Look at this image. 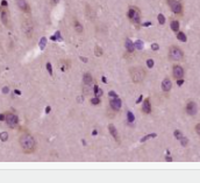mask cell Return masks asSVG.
Listing matches in <instances>:
<instances>
[{
    "label": "cell",
    "mask_w": 200,
    "mask_h": 183,
    "mask_svg": "<svg viewBox=\"0 0 200 183\" xmlns=\"http://www.w3.org/2000/svg\"><path fill=\"white\" fill-rule=\"evenodd\" d=\"M74 27H75V30L78 33V34H82L83 32H84V28H83V25L77 20V19H75L74 20Z\"/></svg>",
    "instance_id": "ac0fdd59"
},
{
    "label": "cell",
    "mask_w": 200,
    "mask_h": 183,
    "mask_svg": "<svg viewBox=\"0 0 200 183\" xmlns=\"http://www.w3.org/2000/svg\"><path fill=\"white\" fill-rule=\"evenodd\" d=\"M127 119H128V121L132 122V124L135 121V117H134V114H133L132 111H128V112H127Z\"/></svg>",
    "instance_id": "7402d4cb"
},
{
    "label": "cell",
    "mask_w": 200,
    "mask_h": 183,
    "mask_svg": "<svg viewBox=\"0 0 200 183\" xmlns=\"http://www.w3.org/2000/svg\"><path fill=\"white\" fill-rule=\"evenodd\" d=\"M110 106L112 110H114V111H120L122 107V102L119 97L118 98H110Z\"/></svg>",
    "instance_id": "4fadbf2b"
},
{
    "label": "cell",
    "mask_w": 200,
    "mask_h": 183,
    "mask_svg": "<svg viewBox=\"0 0 200 183\" xmlns=\"http://www.w3.org/2000/svg\"><path fill=\"white\" fill-rule=\"evenodd\" d=\"M127 17H128V20L138 26L141 24V12H140V8L136 7V6H129L128 7V11H127Z\"/></svg>",
    "instance_id": "3957f363"
},
{
    "label": "cell",
    "mask_w": 200,
    "mask_h": 183,
    "mask_svg": "<svg viewBox=\"0 0 200 183\" xmlns=\"http://www.w3.org/2000/svg\"><path fill=\"white\" fill-rule=\"evenodd\" d=\"M47 70H48V72H49V75L52 76V67H51V63H50V62L47 63Z\"/></svg>",
    "instance_id": "f546056e"
},
{
    "label": "cell",
    "mask_w": 200,
    "mask_h": 183,
    "mask_svg": "<svg viewBox=\"0 0 200 183\" xmlns=\"http://www.w3.org/2000/svg\"><path fill=\"white\" fill-rule=\"evenodd\" d=\"M19 143L23 153L31 154L36 151V140L35 138L29 133H23L19 138Z\"/></svg>",
    "instance_id": "6da1fadb"
},
{
    "label": "cell",
    "mask_w": 200,
    "mask_h": 183,
    "mask_svg": "<svg viewBox=\"0 0 200 183\" xmlns=\"http://www.w3.org/2000/svg\"><path fill=\"white\" fill-rule=\"evenodd\" d=\"M22 29H23V33L26 34V36L28 39H31L33 38V34H34V26H33V22L25 17L22 20Z\"/></svg>",
    "instance_id": "52a82bcc"
},
{
    "label": "cell",
    "mask_w": 200,
    "mask_h": 183,
    "mask_svg": "<svg viewBox=\"0 0 200 183\" xmlns=\"http://www.w3.org/2000/svg\"><path fill=\"white\" fill-rule=\"evenodd\" d=\"M7 139H8V133L7 132H1V133H0V140H1L3 142L7 141Z\"/></svg>",
    "instance_id": "cb8c5ba5"
},
{
    "label": "cell",
    "mask_w": 200,
    "mask_h": 183,
    "mask_svg": "<svg viewBox=\"0 0 200 183\" xmlns=\"http://www.w3.org/2000/svg\"><path fill=\"white\" fill-rule=\"evenodd\" d=\"M124 47H126V50L128 52H133L135 50V47H134V43L132 42L130 39H126V42H124Z\"/></svg>",
    "instance_id": "e0dca14e"
},
{
    "label": "cell",
    "mask_w": 200,
    "mask_h": 183,
    "mask_svg": "<svg viewBox=\"0 0 200 183\" xmlns=\"http://www.w3.org/2000/svg\"><path fill=\"white\" fill-rule=\"evenodd\" d=\"M91 103H92L93 105H98V104L100 103V98H99V97H94V98L91 99Z\"/></svg>",
    "instance_id": "4dcf8cb0"
},
{
    "label": "cell",
    "mask_w": 200,
    "mask_h": 183,
    "mask_svg": "<svg viewBox=\"0 0 200 183\" xmlns=\"http://www.w3.org/2000/svg\"><path fill=\"white\" fill-rule=\"evenodd\" d=\"M185 57L184 51L181 50L178 46H170L169 48V59L173 62H180Z\"/></svg>",
    "instance_id": "277c9868"
},
{
    "label": "cell",
    "mask_w": 200,
    "mask_h": 183,
    "mask_svg": "<svg viewBox=\"0 0 200 183\" xmlns=\"http://www.w3.org/2000/svg\"><path fill=\"white\" fill-rule=\"evenodd\" d=\"M185 111H186V113L189 114V116H195L197 114V112H198V106H197V103L195 102H193V100H190V102H187V104H186V107H185Z\"/></svg>",
    "instance_id": "30bf717a"
},
{
    "label": "cell",
    "mask_w": 200,
    "mask_h": 183,
    "mask_svg": "<svg viewBox=\"0 0 200 183\" xmlns=\"http://www.w3.org/2000/svg\"><path fill=\"white\" fill-rule=\"evenodd\" d=\"M180 141V143H181V146H186L187 145V142H189V139L187 138H183V139H181V140H179Z\"/></svg>",
    "instance_id": "d6a6232c"
},
{
    "label": "cell",
    "mask_w": 200,
    "mask_h": 183,
    "mask_svg": "<svg viewBox=\"0 0 200 183\" xmlns=\"http://www.w3.org/2000/svg\"><path fill=\"white\" fill-rule=\"evenodd\" d=\"M194 130H195V132H197V134H198V135L200 137V122L195 125V129H194Z\"/></svg>",
    "instance_id": "836d02e7"
},
{
    "label": "cell",
    "mask_w": 200,
    "mask_h": 183,
    "mask_svg": "<svg viewBox=\"0 0 200 183\" xmlns=\"http://www.w3.org/2000/svg\"><path fill=\"white\" fill-rule=\"evenodd\" d=\"M102 54H104L102 49H101V48H100L99 46H96V56L100 57V56H102Z\"/></svg>",
    "instance_id": "484cf974"
},
{
    "label": "cell",
    "mask_w": 200,
    "mask_h": 183,
    "mask_svg": "<svg viewBox=\"0 0 200 183\" xmlns=\"http://www.w3.org/2000/svg\"><path fill=\"white\" fill-rule=\"evenodd\" d=\"M177 39H178L180 42H186V41H187L186 34L183 33V32H178V33H177Z\"/></svg>",
    "instance_id": "ffe728a7"
},
{
    "label": "cell",
    "mask_w": 200,
    "mask_h": 183,
    "mask_svg": "<svg viewBox=\"0 0 200 183\" xmlns=\"http://www.w3.org/2000/svg\"><path fill=\"white\" fill-rule=\"evenodd\" d=\"M50 3H51V5H52V6H56V5L60 3V0H51Z\"/></svg>",
    "instance_id": "d590c367"
},
{
    "label": "cell",
    "mask_w": 200,
    "mask_h": 183,
    "mask_svg": "<svg viewBox=\"0 0 200 183\" xmlns=\"http://www.w3.org/2000/svg\"><path fill=\"white\" fill-rule=\"evenodd\" d=\"M173 135H175V138L177 139V140H181L184 138V134L181 133V131H179V130H176L175 132H173Z\"/></svg>",
    "instance_id": "44dd1931"
},
{
    "label": "cell",
    "mask_w": 200,
    "mask_h": 183,
    "mask_svg": "<svg viewBox=\"0 0 200 183\" xmlns=\"http://www.w3.org/2000/svg\"><path fill=\"white\" fill-rule=\"evenodd\" d=\"M108 97L110 98H118L119 96L115 94V91H110V92H108Z\"/></svg>",
    "instance_id": "1f68e13d"
},
{
    "label": "cell",
    "mask_w": 200,
    "mask_h": 183,
    "mask_svg": "<svg viewBox=\"0 0 200 183\" xmlns=\"http://www.w3.org/2000/svg\"><path fill=\"white\" fill-rule=\"evenodd\" d=\"M151 49H153V50H158V49H159V46H158L157 43H153V44H151Z\"/></svg>",
    "instance_id": "e575fe53"
},
{
    "label": "cell",
    "mask_w": 200,
    "mask_h": 183,
    "mask_svg": "<svg viewBox=\"0 0 200 183\" xmlns=\"http://www.w3.org/2000/svg\"><path fill=\"white\" fill-rule=\"evenodd\" d=\"M141 100H142V96H141V97L137 99V102H136V103H138V102H141Z\"/></svg>",
    "instance_id": "60d3db41"
},
{
    "label": "cell",
    "mask_w": 200,
    "mask_h": 183,
    "mask_svg": "<svg viewBox=\"0 0 200 183\" xmlns=\"http://www.w3.org/2000/svg\"><path fill=\"white\" fill-rule=\"evenodd\" d=\"M45 111H47V113H49V111H50V107H49V106L47 107V110H45Z\"/></svg>",
    "instance_id": "ab89813d"
},
{
    "label": "cell",
    "mask_w": 200,
    "mask_h": 183,
    "mask_svg": "<svg viewBox=\"0 0 200 183\" xmlns=\"http://www.w3.org/2000/svg\"><path fill=\"white\" fill-rule=\"evenodd\" d=\"M184 74H185V71L183 69V67L181 65H173L172 67V76L175 79H181V78H184Z\"/></svg>",
    "instance_id": "9c48e42d"
},
{
    "label": "cell",
    "mask_w": 200,
    "mask_h": 183,
    "mask_svg": "<svg viewBox=\"0 0 200 183\" xmlns=\"http://www.w3.org/2000/svg\"><path fill=\"white\" fill-rule=\"evenodd\" d=\"M167 4L171 9V12H173L175 14L180 15L183 13V4H181L180 0H167Z\"/></svg>",
    "instance_id": "8992f818"
},
{
    "label": "cell",
    "mask_w": 200,
    "mask_h": 183,
    "mask_svg": "<svg viewBox=\"0 0 200 183\" xmlns=\"http://www.w3.org/2000/svg\"><path fill=\"white\" fill-rule=\"evenodd\" d=\"M93 82V76L90 74V72H85L84 76H83V83L84 85H91Z\"/></svg>",
    "instance_id": "2e32d148"
},
{
    "label": "cell",
    "mask_w": 200,
    "mask_h": 183,
    "mask_svg": "<svg viewBox=\"0 0 200 183\" xmlns=\"http://www.w3.org/2000/svg\"><path fill=\"white\" fill-rule=\"evenodd\" d=\"M0 19H1V22L4 24L5 27H7V28H11L12 27V24H11V14H9V11H8L7 7H4V6L0 7Z\"/></svg>",
    "instance_id": "5b68a950"
},
{
    "label": "cell",
    "mask_w": 200,
    "mask_h": 183,
    "mask_svg": "<svg viewBox=\"0 0 200 183\" xmlns=\"http://www.w3.org/2000/svg\"><path fill=\"white\" fill-rule=\"evenodd\" d=\"M45 44H47V38H44V36H43V38L41 39V41H40V48L43 50L44 47H45Z\"/></svg>",
    "instance_id": "83f0119b"
},
{
    "label": "cell",
    "mask_w": 200,
    "mask_h": 183,
    "mask_svg": "<svg viewBox=\"0 0 200 183\" xmlns=\"http://www.w3.org/2000/svg\"><path fill=\"white\" fill-rule=\"evenodd\" d=\"M5 122L7 124V126L11 127V129H14V127H16L17 124H19V117L12 112H6L5 113Z\"/></svg>",
    "instance_id": "ba28073f"
},
{
    "label": "cell",
    "mask_w": 200,
    "mask_h": 183,
    "mask_svg": "<svg viewBox=\"0 0 200 183\" xmlns=\"http://www.w3.org/2000/svg\"><path fill=\"white\" fill-rule=\"evenodd\" d=\"M170 28H171L172 32L178 33V32H179V21H178V20H171V22H170Z\"/></svg>",
    "instance_id": "d6986e66"
},
{
    "label": "cell",
    "mask_w": 200,
    "mask_h": 183,
    "mask_svg": "<svg viewBox=\"0 0 200 183\" xmlns=\"http://www.w3.org/2000/svg\"><path fill=\"white\" fill-rule=\"evenodd\" d=\"M183 82H184V79L183 78H181V79H177V83H178V85L180 86L181 84H183Z\"/></svg>",
    "instance_id": "74e56055"
},
{
    "label": "cell",
    "mask_w": 200,
    "mask_h": 183,
    "mask_svg": "<svg viewBox=\"0 0 200 183\" xmlns=\"http://www.w3.org/2000/svg\"><path fill=\"white\" fill-rule=\"evenodd\" d=\"M0 120L5 121V113H4V114H0Z\"/></svg>",
    "instance_id": "f35d334b"
},
{
    "label": "cell",
    "mask_w": 200,
    "mask_h": 183,
    "mask_svg": "<svg viewBox=\"0 0 200 183\" xmlns=\"http://www.w3.org/2000/svg\"><path fill=\"white\" fill-rule=\"evenodd\" d=\"M154 64H155L154 60H151V59H148V60H147V67H148L149 69H151V68L154 67Z\"/></svg>",
    "instance_id": "f1b7e54d"
},
{
    "label": "cell",
    "mask_w": 200,
    "mask_h": 183,
    "mask_svg": "<svg viewBox=\"0 0 200 183\" xmlns=\"http://www.w3.org/2000/svg\"><path fill=\"white\" fill-rule=\"evenodd\" d=\"M134 47H135V49H138V50H141L142 48H143V42L141 41V40H137L135 43H134Z\"/></svg>",
    "instance_id": "d4e9b609"
},
{
    "label": "cell",
    "mask_w": 200,
    "mask_h": 183,
    "mask_svg": "<svg viewBox=\"0 0 200 183\" xmlns=\"http://www.w3.org/2000/svg\"><path fill=\"white\" fill-rule=\"evenodd\" d=\"M129 75H130V78L134 83L136 84H140L144 81L145 78V70L141 67H134V68H130L129 69Z\"/></svg>",
    "instance_id": "7a4b0ae2"
},
{
    "label": "cell",
    "mask_w": 200,
    "mask_h": 183,
    "mask_svg": "<svg viewBox=\"0 0 200 183\" xmlns=\"http://www.w3.org/2000/svg\"><path fill=\"white\" fill-rule=\"evenodd\" d=\"M142 112L144 114H149L151 112V103H150V98L144 99L143 105H142Z\"/></svg>",
    "instance_id": "9a60e30c"
},
{
    "label": "cell",
    "mask_w": 200,
    "mask_h": 183,
    "mask_svg": "<svg viewBox=\"0 0 200 183\" xmlns=\"http://www.w3.org/2000/svg\"><path fill=\"white\" fill-rule=\"evenodd\" d=\"M15 4L23 13H30V7L27 0H15Z\"/></svg>",
    "instance_id": "8fae6325"
},
{
    "label": "cell",
    "mask_w": 200,
    "mask_h": 183,
    "mask_svg": "<svg viewBox=\"0 0 200 183\" xmlns=\"http://www.w3.org/2000/svg\"><path fill=\"white\" fill-rule=\"evenodd\" d=\"M108 131H110V134L113 137V139L116 141V142H120V137H119V132L116 130V127L113 125V124H110L108 125Z\"/></svg>",
    "instance_id": "5bb4252c"
},
{
    "label": "cell",
    "mask_w": 200,
    "mask_h": 183,
    "mask_svg": "<svg viewBox=\"0 0 200 183\" xmlns=\"http://www.w3.org/2000/svg\"><path fill=\"white\" fill-rule=\"evenodd\" d=\"M157 19H158V22H159V25H164L165 24V16L163 15V14H158L157 15Z\"/></svg>",
    "instance_id": "603a6c76"
},
{
    "label": "cell",
    "mask_w": 200,
    "mask_h": 183,
    "mask_svg": "<svg viewBox=\"0 0 200 183\" xmlns=\"http://www.w3.org/2000/svg\"><path fill=\"white\" fill-rule=\"evenodd\" d=\"M161 87H162V91H163V92H165V94L170 92V91H171V87H172V82H171V79H170L169 77H165L164 79L162 81Z\"/></svg>",
    "instance_id": "7c38bea8"
},
{
    "label": "cell",
    "mask_w": 200,
    "mask_h": 183,
    "mask_svg": "<svg viewBox=\"0 0 200 183\" xmlns=\"http://www.w3.org/2000/svg\"><path fill=\"white\" fill-rule=\"evenodd\" d=\"M156 137H157V134H155V133L149 134V135H145V137H143V138L141 139V142H144V141H147V140L150 139V138H156Z\"/></svg>",
    "instance_id": "4316f807"
},
{
    "label": "cell",
    "mask_w": 200,
    "mask_h": 183,
    "mask_svg": "<svg viewBox=\"0 0 200 183\" xmlns=\"http://www.w3.org/2000/svg\"><path fill=\"white\" fill-rule=\"evenodd\" d=\"M3 92L6 95V94H8L9 92V89L7 87V86H5V87H3Z\"/></svg>",
    "instance_id": "8d00e7d4"
}]
</instances>
